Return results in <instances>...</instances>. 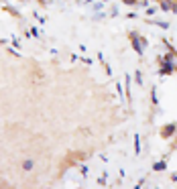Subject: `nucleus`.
<instances>
[{
    "label": "nucleus",
    "instance_id": "9d476101",
    "mask_svg": "<svg viewBox=\"0 0 177 189\" xmlns=\"http://www.w3.org/2000/svg\"><path fill=\"white\" fill-rule=\"evenodd\" d=\"M134 79H136V83H138V86H143V73H141V71H136V73H134Z\"/></svg>",
    "mask_w": 177,
    "mask_h": 189
},
{
    "label": "nucleus",
    "instance_id": "0eeeda50",
    "mask_svg": "<svg viewBox=\"0 0 177 189\" xmlns=\"http://www.w3.org/2000/svg\"><path fill=\"white\" fill-rule=\"evenodd\" d=\"M134 153H136V155L141 153V136H138V134L134 136Z\"/></svg>",
    "mask_w": 177,
    "mask_h": 189
},
{
    "label": "nucleus",
    "instance_id": "f8f14e48",
    "mask_svg": "<svg viewBox=\"0 0 177 189\" xmlns=\"http://www.w3.org/2000/svg\"><path fill=\"white\" fill-rule=\"evenodd\" d=\"M124 4H128V6H132V4H136V0H124Z\"/></svg>",
    "mask_w": 177,
    "mask_h": 189
},
{
    "label": "nucleus",
    "instance_id": "ddd939ff",
    "mask_svg": "<svg viewBox=\"0 0 177 189\" xmlns=\"http://www.w3.org/2000/svg\"><path fill=\"white\" fill-rule=\"evenodd\" d=\"M175 4H177V0H175Z\"/></svg>",
    "mask_w": 177,
    "mask_h": 189
},
{
    "label": "nucleus",
    "instance_id": "1a4fd4ad",
    "mask_svg": "<svg viewBox=\"0 0 177 189\" xmlns=\"http://www.w3.org/2000/svg\"><path fill=\"white\" fill-rule=\"evenodd\" d=\"M33 165H35V163L29 159V161H25V163H22V169H25V171H31V169H33Z\"/></svg>",
    "mask_w": 177,
    "mask_h": 189
},
{
    "label": "nucleus",
    "instance_id": "20e7f679",
    "mask_svg": "<svg viewBox=\"0 0 177 189\" xmlns=\"http://www.w3.org/2000/svg\"><path fill=\"white\" fill-rule=\"evenodd\" d=\"M165 169H167V161H157V163L155 165H153V171H157V173H159V171H165Z\"/></svg>",
    "mask_w": 177,
    "mask_h": 189
},
{
    "label": "nucleus",
    "instance_id": "f03ea898",
    "mask_svg": "<svg viewBox=\"0 0 177 189\" xmlns=\"http://www.w3.org/2000/svg\"><path fill=\"white\" fill-rule=\"evenodd\" d=\"M177 69V63L173 61V55H163V63H161L159 69V75H169Z\"/></svg>",
    "mask_w": 177,
    "mask_h": 189
},
{
    "label": "nucleus",
    "instance_id": "423d86ee",
    "mask_svg": "<svg viewBox=\"0 0 177 189\" xmlns=\"http://www.w3.org/2000/svg\"><path fill=\"white\" fill-rule=\"evenodd\" d=\"M151 102L155 104V106L159 104V96H157V87H153V90H151Z\"/></svg>",
    "mask_w": 177,
    "mask_h": 189
},
{
    "label": "nucleus",
    "instance_id": "7ed1b4c3",
    "mask_svg": "<svg viewBox=\"0 0 177 189\" xmlns=\"http://www.w3.org/2000/svg\"><path fill=\"white\" fill-rule=\"evenodd\" d=\"M175 132H177V122H169V124H165L161 128V136L163 138H171Z\"/></svg>",
    "mask_w": 177,
    "mask_h": 189
},
{
    "label": "nucleus",
    "instance_id": "39448f33",
    "mask_svg": "<svg viewBox=\"0 0 177 189\" xmlns=\"http://www.w3.org/2000/svg\"><path fill=\"white\" fill-rule=\"evenodd\" d=\"M171 6H173V0H161V2H159V8L161 10H171Z\"/></svg>",
    "mask_w": 177,
    "mask_h": 189
},
{
    "label": "nucleus",
    "instance_id": "4468645a",
    "mask_svg": "<svg viewBox=\"0 0 177 189\" xmlns=\"http://www.w3.org/2000/svg\"><path fill=\"white\" fill-rule=\"evenodd\" d=\"M175 144H177V142H175Z\"/></svg>",
    "mask_w": 177,
    "mask_h": 189
},
{
    "label": "nucleus",
    "instance_id": "f257e3e1",
    "mask_svg": "<svg viewBox=\"0 0 177 189\" xmlns=\"http://www.w3.org/2000/svg\"><path fill=\"white\" fill-rule=\"evenodd\" d=\"M128 39H130V43H132V49L136 51V55H143L145 47L149 45V41L145 39V37H138V33H130Z\"/></svg>",
    "mask_w": 177,
    "mask_h": 189
},
{
    "label": "nucleus",
    "instance_id": "9b49d317",
    "mask_svg": "<svg viewBox=\"0 0 177 189\" xmlns=\"http://www.w3.org/2000/svg\"><path fill=\"white\" fill-rule=\"evenodd\" d=\"M155 6H147V14H149V17H151V14H155Z\"/></svg>",
    "mask_w": 177,
    "mask_h": 189
},
{
    "label": "nucleus",
    "instance_id": "6e6552de",
    "mask_svg": "<svg viewBox=\"0 0 177 189\" xmlns=\"http://www.w3.org/2000/svg\"><path fill=\"white\" fill-rule=\"evenodd\" d=\"M124 79H126V96L130 98V73H126V75H124Z\"/></svg>",
    "mask_w": 177,
    "mask_h": 189
}]
</instances>
